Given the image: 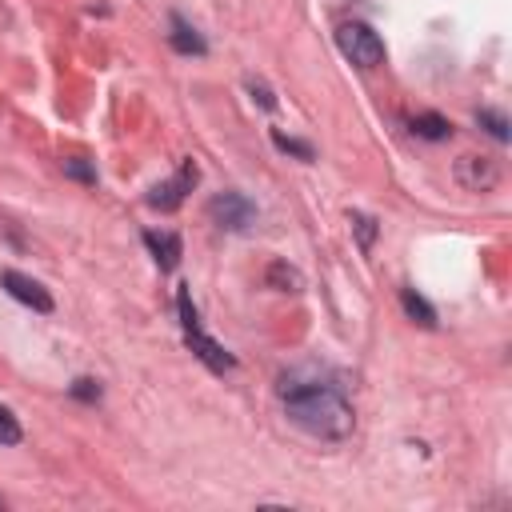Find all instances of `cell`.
<instances>
[{"mask_svg":"<svg viewBox=\"0 0 512 512\" xmlns=\"http://www.w3.org/2000/svg\"><path fill=\"white\" fill-rule=\"evenodd\" d=\"M284 412L296 428L320 436V440H344L352 432V404L324 388V384H300L284 392Z\"/></svg>","mask_w":512,"mask_h":512,"instance_id":"cell-1","label":"cell"},{"mask_svg":"<svg viewBox=\"0 0 512 512\" xmlns=\"http://www.w3.org/2000/svg\"><path fill=\"white\" fill-rule=\"evenodd\" d=\"M336 44H340V52H344L356 68H376V64H384V40H380L368 24H360V20L340 24V28H336Z\"/></svg>","mask_w":512,"mask_h":512,"instance_id":"cell-2","label":"cell"},{"mask_svg":"<svg viewBox=\"0 0 512 512\" xmlns=\"http://www.w3.org/2000/svg\"><path fill=\"white\" fill-rule=\"evenodd\" d=\"M208 216H212L220 228L240 232V228H248V224L256 220V204H252L248 196H240V192H216V196L208 200Z\"/></svg>","mask_w":512,"mask_h":512,"instance_id":"cell-3","label":"cell"},{"mask_svg":"<svg viewBox=\"0 0 512 512\" xmlns=\"http://www.w3.org/2000/svg\"><path fill=\"white\" fill-rule=\"evenodd\" d=\"M456 180L468 192H492L500 184V164L492 156H460L456 160Z\"/></svg>","mask_w":512,"mask_h":512,"instance_id":"cell-4","label":"cell"},{"mask_svg":"<svg viewBox=\"0 0 512 512\" xmlns=\"http://www.w3.org/2000/svg\"><path fill=\"white\" fill-rule=\"evenodd\" d=\"M196 164L192 160H184L180 164V172L172 176V180H164V184H156L152 192H148V204L152 208H160V212H172V208H180V200H184V192H192V184H196Z\"/></svg>","mask_w":512,"mask_h":512,"instance_id":"cell-5","label":"cell"},{"mask_svg":"<svg viewBox=\"0 0 512 512\" xmlns=\"http://www.w3.org/2000/svg\"><path fill=\"white\" fill-rule=\"evenodd\" d=\"M0 284L8 288L12 300H20V304H28V308H36V312H52V296H48V288H44L40 280H32V276L8 268V272L0 276Z\"/></svg>","mask_w":512,"mask_h":512,"instance_id":"cell-6","label":"cell"},{"mask_svg":"<svg viewBox=\"0 0 512 512\" xmlns=\"http://www.w3.org/2000/svg\"><path fill=\"white\" fill-rule=\"evenodd\" d=\"M184 336H188V348H192L212 372H228V368H236V356H228V352H224L212 336H204L200 328H192V332H184Z\"/></svg>","mask_w":512,"mask_h":512,"instance_id":"cell-7","label":"cell"},{"mask_svg":"<svg viewBox=\"0 0 512 512\" xmlns=\"http://www.w3.org/2000/svg\"><path fill=\"white\" fill-rule=\"evenodd\" d=\"M144 244L152 248L156 264H160L164 272L176 268V260H180V236H176V232H144Z\"/></svg>","mask_w":512,"mask_h":512,"instance_id":"cell-8","label":"cell"},{"mask_svg":"<svg viewBox=\"0 0 512 512\" xmlns=\"http://www.w3.org/2000/svg\"><path fill=\"white\" fill-rule=\"evenodd\" d=\"M168 40H172V48L184 52V56H204V52H208L204 36H200L188 20H180V16H172V32H168Z\"/></svg>","mask_w":512,"mask_h":512,"instance_id":"cell-9","label":"cell"},{"mask_svg":"<svg viewBox=\"0 0 512 512\" xmlns=\"http://www.w3.org/2000/svg\"><path fill=\"white\" fill-rule=\"evenodd\" d=\"M268 284L280 288V292H300V288H304V276H300V268H292L288 260H272V264H268Z\"/></svg>","mask_w":512,"mask_h":512,"instance_id":"cell-10","label":"cell"},{"mask_svg":"<svg viewBox=\"0 0 512 512\" xmlns=\"http://www.w3.org/2000/svg\"><path fill=\"white\" fill-rule=\"evenodd\" d=\"M400 304H404V312H408V316H412L420 328H436V308H432V304H428L420 292L404 288V292H400Z\"/></svg>","mask_w":512,"mask_h":512,"instance_id":"cell-11","label":"cell"},{"mask_svg":"<svg viewBox=\"0 0 512 512\" xmlns=\"http://www.w3.org/2000/svg\"><path fill=\"white\" fill-rule=\"evenodd\" d=\"M412 132L424 136V140H448V136H452V124H448L444 116H436V112H420V116L412 120Z\"/></svg>","mask_w":512,"mask_h":512,"instance_id":"cell-12","label":"cell"},{"mask_svg":"<svg viewBox=\"0 0 512 512\" xmlns=\"http://www.w3.org/2000/svg\"><path fill=\"white\" fill-rule=\"evenodd\" d=\"M348 224H352V232H356L360 248L368 252V248H372V240H376V220H372L368 212H352V216H348Z\"/></svg>","mask_w":512,"mask_h":512,"instance_id":"cell-13","label":"cell"},{"mask_svg":"<svg viewBox=\"0 0 512 512\" xmlns=\"http://www.w3.org/2000/svg\"><path fill=\"white\" fill-rule=\"evenodd\" d=\"M476 120H480V124H484L500 144L508 140V120H504V112H496V108H480V112H476Z\"/></svg>","mask_w":512,"mask_h":512,"instance_id":"cell-14","label":"cell"},{"mask_svg":"<svg viewBox=\"0 0 512 512\" xmlns=\"http://www.w3.org/2000/svg\"><path fill=\"white\" fill-rule=\"evenodd\" d=\"M272 144H276L280 152H292V156H300V160H312V144H304V140H296V136H284L280 128H272Z\"/></svg>","mask_w":512,"mask_h":512,"instance_id":"cell-15","label":"cell"},{"mask_svg":"<svg viewBox=\"0 0 512 512\" xmlns=\"http://www.w3.org/2000/svg\"><path fill=\"white\" fill-rule=\"evenodd\" d=\"M176 308H180V324H184V332H192V328H200V316H196V304H192V296H188V288H184V284L176 288Z\"/></svg>","mask_w":512,"mask_h":512,"instance_id":"cell-16","label":"cell"},{"mask_svg":"<svg viewBox=\"0 0 512 512\" xmlns=\"http://www.w3.org/2000/svg\"><path fill=\"white\" fill-rule=\"evenodd\" d=\"M20 436H24L20 432V420L12 416V408L0 404V444H20Z\"/></svg>","mask_w":512,"mask_h":512,"instance_id":"cell-17","label":"cell"},{"mask_svg":"<svg viewBox=\"0 0 512 512\" xmlns=\"http://www.w3.org/2000/svg\"><path fill=\"white\" fill-rule=\"evenodd\" d=\"M64 176L80 180V184H96V172L84 164V160H64Z\"/></svg>","mask_w":512,"mask_h":512,"instance_id":"cell-18","label":"cell"},{"mask_svg":"<svg viewBox=\"0 0 512 512\" xmlns=\"http://www.w3.org/2000/svg\"><path fill=\"white\" fill-rule=\"evenodd\" d=\"M72 396H76V400H88V404H92V400H100V384L84 376V380H76V384H72Z\"/></svg>","mask_w":512,"mask_h":512,"instance_id":"cell-19","label":"cell"},{"mask_svg":"<svg viewBox=\"0 0 512 512\" xmlns=\"http://www.w3.org/2000/svg\"><path fill=\"white\" fill-rule=\"evenodd\" d=\"M248 92H252V100H260V108H276V96H272V88H268V84L248 80Z\"/></svg>","mask_w":512,"mask_h":512,"instance_id":"cell-20","label":"cell"}]
</instances>
